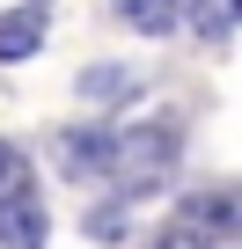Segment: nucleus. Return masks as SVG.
I'll list each match as a JSON object with an SVG mask.
<instances>
[{
  "mask_svg": "<svg viewBox=\"0 0 242 249\" xmlns=\"http://www.w3.org/2000/svg\"><path fill=\"white\" fill-rule=\"evenodd\" d=\"M110 147H117V132H103V124H74V132H59L52 161H59V176L95 183V176H110Z\"/></svg>",
  "mask_w": 242,
  "mask_h": 249,
  "instance_id": "f03ea898",
  "label": "nucleus"
},
{
  "mask_svg": "<svg viewBox=\"0 0 242 249\" xmlns=\"http://www.w3.org/2000/svg\"><path fill=\"white\" fill-rule=\"evenodd\" d=\"M81 95L88 103H140V73H125V66H88L81 73Z\"/></svg>",
  "mask_w": 242,
  "mask_h": 249,
  "instance_id": "0eeeda50",
  "label": "nucleus"
},
{
  "mask_svg": "<svg viewBox=\"0 0 242 249\" xmlns=\"http://www.w3.org/2000/svg\"><path fill=\"white\" fill-rule=\"evenodd\" d=\"M176 227H191L198 242H227V234H235V198H227V191H198V198H184Z\"/></svg>",
  "mask_w": 242,
  "mask_h": 249,
  "instance_id": "7ed1b4c3",
  "label": "nucleus"
},
{
  "mask_svg": "<svg viewBox=\"0 0 242 249\" xmlns=\"http://www.w3.org/2000/svg\"><path fill=\"white\" fill-rule=\"evenodd\" d=\"M162 249H205V242H198L191 227H169V234H162Z\"/></svg>",
  "mask_w": 242,
  "mask_h": 249,
  "instance_id": "9b49d317",
  "label": "nucleus"
},
{
  "mask_svg": "<svg viewBox=\"0 0 242 249\" xmlns=\"http://www.w3.org/2000/svg\"><path fill=\"white\" fill-rule=\"evenodd\" d=\"M176 15H184V0H117V22L140 30V37H169Z\"/></svg>",
  "mask_w": 242,
  "mask_h": 249,
  "instance_id": "423d86ee",
  "label": "nucleus"
},
{
  "mask_svg": "<svg viewBox=\"0 0 242 249\" xmlns=\"http://www.w3.org/2000/svg\"><path fill=\"white\" fill-rule=\"evenodd\" d=\"M169 161H176V124H140V132H117V147H110V176L125 183V198L162 183Z\"/></svg>",
  "mask_w": 242,
  "mask_h": 249,
  "instance_id": "f257e3e1",
  "label": "nucleus"
},
{
  "mask_svg": "<svg viewBox=\"0 0 242 249\" xmlns=\"http://www.w3.org/2000/svg\"><path fill=\"white\" fill-rule=\"evenodd\" d=\"M44 52V15L37 8H15V15H0V59H37Z\"/></svg>",
  "mask_w": 242,
  "mask_h": 249,
  "instance_id": "39448f33",
  "label": "nucleus"
},
{
  "mask_svg": "<svg viewBox=\"0 0 242 249\" xmlns=\"http://www.w3.org/2000/svg\"><path fill=\"white\" fill-rule=\"evenodd\" d=\"M22 191H30V161H22L15 147H0V205L22 198Z\"/></svg>",
  "mask_w": 242,
  "mask_h": 249,
  "instance_id": "9d476101",
  "label": "nucleus"
},
{
  "mask_svg": "<svg viewBox=\"0 0 242 249\" xmlns=\"http://www.w3.org/2000/svg\"><path fill=\"white\" fill-rule=\"evenodd\" d=\"M0 249H44V205L30 191L0 205Z\"/></svg>",
  "mask_w": 242,
  "mask_h": 249,
  "instance_id": "20e7f679",
  "label": "nucleus"
},
{
  "mask_svg": "<svg viewBox=\"0 0 242 249\" xmlns=\"http://www.w3.org/2000/svg\"><path fill=\"white\" fill-rule=\"evenodd\" d=\"M191 8V30L205 37V44H227V30H235V8L242 0H184Z\"/></svg>",
  "mask_w": 242,
  "mask_h": 249,
  "instance_id": "6e6552de",
  "label": "nucleus"
},
{
  "mask_svg": "<svg viewBox=\"0 0 242 249\" xmlns=\"http://www.w3.org/2000/svg\"><path fill=\"white\" fill-rule=\"evenodd\" d=\"M88 234H95V242H117V234H132V205H125V198H110L103 213H88Z\"/></svg>",
  "mask_w": 242,
  "mask_h": 249,
  "instance_id": "1a4fd4ad",
  "label": "nucleus"
}]
</instances>
